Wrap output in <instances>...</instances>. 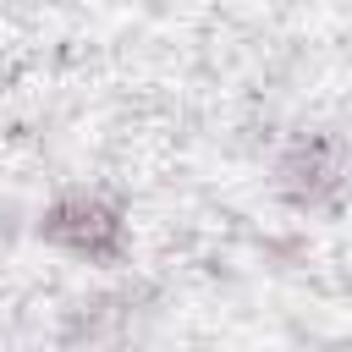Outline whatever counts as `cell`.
Returning <instances> with one entry per match:
<instances>
[{"mask_svg": "<svg viewBox=\"0 0 352 352\" xmlns=\"http://www.w3.org/2000/svg\"><path fill=\"white\" fill-rule=\"evenodd\" d=\"M33 236L72 258V264H88V270H121L132 258V214L116 192L104 187H60L38 220H33Z\"/></svg>", "mask_w": 352, "mask_h": 352, "instance_id": "obj_1", "label": "cell"}, {"mask_svg": "<svg viewBox=\"0 0 352 352\" xmlns=\"http://www.w3.org/2000/svg\"><path fill=\"white\" fill-rule=\"evenodd\" d=\"M148 308H154V286L148 280H110V286L77 297L66 308L60 341L66 346H110V341H126Z\"/></svg>", "mask_w": 352, "mask_h": 352, "instance_id": "obj_3", "label": "cell"}, {"mask_svg": "<svg viewBox=\"0 0 352 352\" xmlns=\"http://www.w3.org/2000/svg\"><path fill=\"white\" fill-rule=\"evenodd\" d=\"M352 192V148L330 126H297L270 160V198L302 220L336 214Z\"/></svg>", "mask_w": 352, "mask_h": 352, "instance_id": "obj_2", "label": "cell"}]
</instances>
